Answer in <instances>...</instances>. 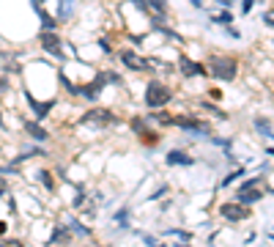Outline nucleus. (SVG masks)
Segmentation results:
<instances>
[{
	"label": "nucleus",
	"mask_w": 274,
	"mask_h": 247,
	"mask_svg": "<svg viewBox=\"0 0 274 247\" xmlns=\"http://www.w3.org/2000/svg\"><path fill=\"white\" fill-rule=\"evenodd\" d=\"M211 74L225 80V83H230V80H236L239 74V61L230 58V55H220V58H211Z\"/></svg>",
	"instance_id": "obj_1"
},
{
	"label": "nucleus",
	"mask_w": 274,
	"mask_h": 247,
	"mask_svg": "<svg viewBox=\"0 0 274 247\" xmlns=\"http://www.w3.org/2000/svg\"><path fill=\"white\" fill-rule=\"evenodd\" d=\"M170 97H173V91L167 88L165 83H159V80H156V83H151L148 88H146V105L154 107V110L156 107H165L167 102H170Z\"/></svg>",
	"instance_id": "obj_2"
},
{
	"label": "nucleus",
	"mask_w": 274,
	"mask_h": 247,
	"mask_svg": "<svg viewBox=\"0 0 274 247\" xmlns=\"http://www.w3.org/2000/svg\"><path fill=\"white\" fill-rule=\"evenodd\" d=\"M38 42H42V47H44V52H50V55H55V58H61V50H63V44H61V36L55 33V30H44L42 36H38Z\"/></svg>",
	"instance_id": "obj_3"
},
{
	"label": "nucleus",
	"mask_w": 274,
	"mask_h": 247,
	"mask_svg": "<svg viewBox=\"0 0 274 247\" xmlns=\"http://www.w3.org/2000/svg\"><path fill=\"white\" fill-rule=\"evenodd\" d=\"M255 184H261V181H258V179H249L247 184H241V189H239V201H241V206L255 203V201H261V198H263V189H255Z\"/></svg>",
	"instance_id": "obj_4"
},
{
	"label": "nucleus",
	"mask_w": 274,
	"mask_h": 247,
	"mask_svg": "<svg viewBox=\"0 0 274 247\" xmlns=\"http://www.w3.org/2000/svg\"><path fill=\"white\" fill-rule=\"evenodd\" d=\"M181 74L184 77H206V69L200 66V63H195V61H189L187 55H181Z\"/></svg>",
	"instance_id": "obj_5"
},
{
	"label": "nucleus",
	"mask_w": 274,
	"mask_h": 247,
	"mask_svg": "<svg viewBox=\"0 0 274 247\" xmlns=\"http://www.w3.org/2000/svg\"><path fill=\"white\" fill-rule=\"evenodd\" d=\"M220 212H222V217H228V220H244L249 214L247 209H241V206H236V203H225Z\"/></svg>",
	"instance_id": "obj_6"
},
{
	"label": "nucleus",
	"mask_w": 274,
	"mask_h": 247,
	"mask_svg": "<svg viewBox=\"0 0 274 247\" xmlns=\"http://www.w3.org/2000/svg\"><path fill=\"white\" fill-rule=\"evenodd\" d=\"M85 121H96V124H112V121H115V116H112L110 110H91V113H85Z\"/></svg>",
	"instance_id": "obj_7"
},
{
	"label": "nucleus",
	"mask_w": 274,
	"mask_h": 247,
	"mask_svg": "<svg viewBox=\"0 0 274 247\" xmlns=\"http://www.w3.org/2000/svg\"><path fill=\"white\" fill-rule=\"evenodd\" d=\"M195 162V159H192L189 154H184V151H170V154H167V165H181V168H187V165H192Z\"/></svg>",
	"instance_id": "obj_8"
},
{
	"label": "nucleus",
	"mask_w": 274,
	"mask_h": 247,
	"mask_svg": "<svg viewBox=\"0 0 274 247\" xmlns=\"http://www.w3.org/2000/svg\"><path fill=\"white\" fill-rule=\"evenodd\" d=\"M22 126H25V132L30 135V138H36V140H42V143H44V140H50V132L42 129L38 124H33V121H25Z\"/></svg>",
	"instance_id": "obj_9"
},
{
	"label": "nucleus",
	"mask_w": 274,
	"mask_h": 247,
	"mask_svg": "<svg viewBox=\"0 0 274 247\" xmlns=\"http://www.w3.org/2000/svg\"><path fill=\"white\" fill-rule=\"evenodd\" d=\"M121 58H124V63H126V66H132V69H137V71L148 69V63L143 61V58H137L134 52H124V55H121Z\"/></svg>",
	"instance_id": "obj_10"
},
{
	"label": "nucleus",
	"mask_w": 274,
	"mask_h": 247,
	"mask_svg": "<svg viewBox=\"0 0 274 247\" xmlns=\"http://www.w3.org/2000/svg\"><path fill=\"white\" fill-rule=\"evenodd\" d=\"M28 102H30V107L36 110V116H38V118H44L47 113H50V107H52V102H47V105H42V102H36L33 97H28Z\"/></svg>",
	"instance_id": "obj_11"
},
{
	"label": "nucleus",
	"mask_w": 274,
	"mask_h": 247,
	"mask_svg": "<svg viewBox=\"0 0 274 247\" xmlns=\"http://www.w3.org/2000/svg\"><path fill=\"white\" fill-rule=\"evenodd\" d=\"M74 14V3L71 0H61V20H69Z\"/></svg>",
	"instance_id": "obj_12"
},
{
	"label": "nucleus",
	"mask_w": 274,
	"mask_h": 247,
	"mask_svg": "<svg viewBox=\"0 0 274 247\" xmlns=\"http://www.w3.org/2000/svg\"><path fill=\"white\" fill-rule=\"evenodd\" d=\"M255 129H258V132H263V135H269V138H271V124L266 121V118H263V121L258 118V121H255Z\"/></svg>",
	"instance_id": "obj_13"
},
{
	"label": "nucleus",
	"mask_w": 274,
	"mask_h": 247,
	"mask_svg": "<svg viewBox=\"0 0 274 247\" xmlns=\"http://www.w3.org/2000/svg\"><path fill=\"white\" fill-rule=\"evenodd\" d=\"M151 6H154V11H159V14L167 11V3H165V0H151Z\"/></svg>",
	"instance_id": "obj_14"
},
{
	"label": "nucleus",
	"mask_w": 274,
	"mask_h": 247,
	"mask_svg": "<svg viewBox=\"0 0 274 247\" xmlns=\"http://www.w3.org/2000/svg\"><path fill=\"white\" fill-rule=\"evenodd\" d=\"M230 20H233V17H230V11H222V14H217V17H214V22H222V25H228Z\"/></svg>",
	"instance_id": "obj_15"
},
{
	"label": "nucleus",
	"mask_w": 274,
	"mask_h": 247,
	"mask_svg": "<svg viewBox=\"0 0 274 247\" xmlns=\"http://www.w3.org/2000/svg\"><path fill=\"white\" fill-rule=\"evenodd\" d=\"M252 11V0H244V3H241V14H249Z\"/></svg>",
	"instance_id": "obj_16"
},
{
	"label": "nucleus",
	"mask_w": 274,
	"mask_h": 247,
	"mask_svg": "<svg viewBox=\"0 0 274 247\" xmlns=\"http://www.w3.org/2000/svg\"><path fill=\"white\" fill-rule=\"evenodd\" d=\"M42 181L47 184V189H52V179H50V173H42Z\"/></svg>",
	"instance_id": "obj_17"
},
{
	"label": "nucleus",
	"mask_w": 274,
	"mask_h": 247,
	"mask_svg": "<svg viewBox=\"0 0 274 247\" xmlns=\"http://www.w3.org/2000/svg\"><path fill=\"white\" fill-rule=\"evenodd\" d=\"M192 6H195V9H203V0H192Z\"/></svg>",
	"instance_id": "obj_18"
}]
</instances>
